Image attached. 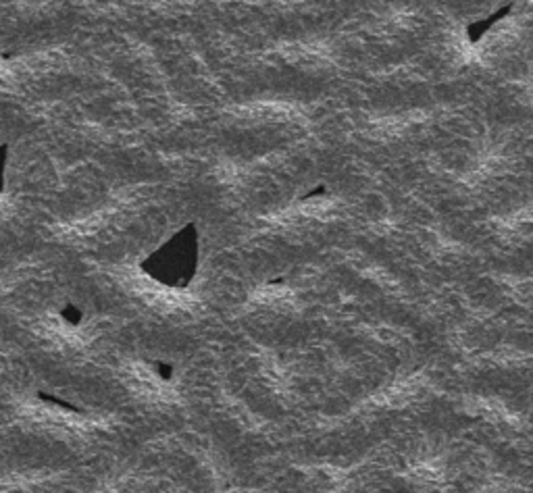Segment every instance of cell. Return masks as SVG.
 I'll return each mask as SVG.
<instances>
[{"label": "cell", "instance_id": "1", "mask_svg": "<svg viewBox=\"0 0 533 493\" xmlns=\"http://www.w3.org/2000/svg\"><path fill=\"white\" fill-rule=\"evenodd\" d=\"M9 213H11V200L0 196V218H4Z\"/></svg>", "mask_w": 533, "mask_h": 493}]
</instances>
